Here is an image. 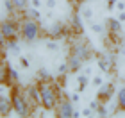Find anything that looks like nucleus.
<instances>
[{"label":"nucleus","instance_id":"1","mask_svg":"<svg viewBox=\"0 0 125 118\" xmlns=\"http://www.w3.org/2000/svg\"><path fill=\"white\" fill-rule=\"evenodd\" d=\"M61 84L55 81H50V82H43V81H38V88H39V93H41V107L47 109V111H54L57 107L59 100L62 97L61 89H59Z\"/></svg>","mask_w":125,"mask_h":118},{"label":"nucleus","instance_id":"2","mask_svg":"<svg viewBox=\"0 0 125 118\" xmlns=\"http://www.w3.org/2000/svg\"><path fill=\"white\" fill-rule=\"evenodd\" d=\"M41 36H43V29H41L39 20H32V18L23 16V20L20 21V38L23 39L25 43L32 45Z\"/></svg>","mask_w":125,"mask_h":118},{"label":"nucleus","instance_id":"3","mask_svg":"<svg viewBox=\"0 0 125 118\" xmlns=\"http://www.w3.org/2000/svg\"><path fill=\"white\" fill-rule=\"evenodd\" d=\"M11 98H13V107L14 113L18 116H31L32 115V107H31V100L25 95V91L20 89V84L11 86Z\"/></svg>","mask_w":125,"mask_h":118},{"label":"nucleus","instance_id":"4","mask_svg":"<svg viewBox=\"0 0 125 118\" xmlns=\"http://www.w3.org/2000/svg\"><path fill=\"white\" fill-rule=\"evenodd\" d=\"M43 34L47 38H54V39H68L70 36H73V31L70 23L64 21H54L47 31H43Z\"/></svg>","mask_w":125,"mask_h":118},{"label":"nucleus","instance_id":"5","mask_svg":"<svg viewBox=\"0 0 125 118\" xmlns=\"http://www.w3.org/2000/svg\"><path fill=\"white\" fill-rule=\"evenodd\" d=\"M0 34L4 39H14L20 36V21L14 16L2 20V27H0Z\"/></svg>","mask_w":125,"mask_h":118},{"label":"nucleus","instance_id":"6","mask_svg":"<svg viewBox=\"0 0 125 118\" xmlns=\"http://www.w3.org/2000/svg\"><path fill=\"white\" fill-rule=\"evenodd\" d=\"M70 54L77 55V57H81L82 61H89V59L93 57V55H96V54H95V50H93V47L89 45L88 39L72 43V47H70Z\"/></svg>","mask_w":125,"mask_h":118},{"label":"nucleus","instance_id":"7","mask_svg":"<svg viewBox=\"0 0 125 118\" xmlns=\"http://www.w3.org/2000/svg\"><path fill=\"white\" fill-rule=\"evenodd\" d=\"M73 113H75V109H73V102L70 100V97H64L62 95L57 107H55V116L59 118H73Z\"/></svg>","mask_w":125,"mask_h":118},{"label":"nucleus","instance_id":"8","mask_svg":"<svg viewBox=\"0 0 125 118\" xmlns=\"http://www.w3.org/2000/svg\"><path fill=\"white\" fill-rule=\"evenodd\" d=\"M116 91V84L109 81V82H104L100 88H96V95H95V98H98L102 104H107L109 100L113 98V95H115Z\"/></svg>","mask_w":125,"mask_h":118},{"label":"nucleus","instance_id":"9","mask_svg":"<svg viewBox=\"0 0 125 118\" xmlns=\"http://www.w3.org/2000/svg\"><path fill=\"white\" fill-rule=\"evenodd\" d=\"M96 64L102 74H111L115 68V57H111V54H96Z\"/></svg>","mask_w":125,"mask_h":118},{"label":"nucleus","instance_id":"10","mask_svg":"<svg viewBox=\"0 0 125 118\" xmlns=\"http://www.w3.org/2000/svg\"><path fill=\"white\" fill-rule=\"evenodd\" d=\"M70 27H72V31H73V36H81V34H84V23H82V16H81V13L77 11V7H75V11L72 13V16H70Z\"/></svg>","mask_w":125,"mask_h":118},{"label":"nucleus","instance_id":"11","mask_svg":"<svg viewBox=\"0 0 125 118\" xmlns=\"http://www.w3.org/2000/svg\"><path fill=\"white\" fill-rule=\"evenodd\" d=\"M25 95L29 97V100L34 106H41V93H39L38 82L36 84H29V86L25 88Z\"/></svg>","mask_w":125,"mask_h":118},{"label":"nucleus","instance_id":"12","mask_svg":"<svg viewBox=\"0 0 125 118\" xmlns=\"http://www.w3.org/2000/svg\"><path fill=\"white\" fill-rule=\"evenodd\" d=\"M11 111H14V107H13V98H11V93H9V95L2 93V95H0V116H7Z\"/></svg>","mask_w":125,"mask_h":118},{"label":"nucleus","instance_id":"13","mask_svg":"<svg viewBox=\"0 0 125 118\" xmlns=\"http://www.w3.org/2000/svg\"><path fill=\"white\" fill-rule=\"evenodd\" d=\"M105 29H107V32L122 36V21L118 20V16H109L105 20Z\"/></svg>","mask_w":125,"mask_h":118},{"label":"nucleus","instance_id":"14","mask_svg":"<svg viewBox=\"0 0 125 118\" xmlns=\"http://www.w3.org/2000/svg\"><path fill=\"white\" fill-rule=\"evenodd\" d=\"M66 63H68V68H70V74H79V70H82L84 61L81 57H77V55H73V54H68Z\"/></svg>","mask_w":125,"mask_h":118},{"label":"nucleus","instance_id":"15","mask_svg":"<svg viewBox=\"0 0 125 118\" xmlns=\"http://www.w3.org/2000/svg\"><path fill=\"white\" fill-rule=\"evenodd\" d=\"M89 84H91L89 75H86V74H79V75H77V91H79V93H84V91L88 89Z\"/></svg>","mask_w":125,"mask_h":118},{"label":"nucleus","instance_id":"16","mask_svg":"<svg viewBox=\"0 0 125 118\" xmlns=\"http://www.w3.org/2000/svg\"><path fill=\"white\" fill-rule=\"evenodd\" d=\"M120 111L125 113V86L120 88V91H118V98H116V113H120Z\"/></svg>","mask_w":125,"mask_h":118},{"label":"nucleus","instance_id":"17","mask_svg":"<svg viewBox=\"0 0 125 118\" xmlns=\"http://www.w3.org/2000/svg\"><path fill=\"white\" fill-rule=\"evenodd\" d=\"M2 48H9L11 52H14V54L20 55V43H18V38H14V39H5V43L2 45Z\"/></svg>","mask_w":125,"mask_h":118},{"label":"nucleus","instance_id":"18","mask_svg":"<svg viewBox=\"0 0 125 118\" xmlns=\"http://www.w3.org/2000/svg\"><path fill=\"white\" fill-rule=\"evenodd\" d=\"M23 13V16H27V18H32V20H41V13H39L38 7H32V5H29L25 11H21Z\"/></svg>","mask_w":125,"mask_h":118},{"label":"nucleus","instance_id":"19","mask_svg":"<svg viewBox=\"0 0 125 118\" xmlns=\"http://www.w3.org/2000/svg\"><path fill=\"white\" fill-rule=\"evenodd\" d=\"M36 77H38V81H43V82H50V81H54V77L50 75V72H48L47 68H39V70H38V74H36Z\"/></svg>","mask_w":125,"mask_h":118},{"label":"nucleus","instance_id":"20","mask_svg":"<svg viewBox=\"0 0 125 118\" xmlns=\"http://www.w3.org/2000/svg\"><path fill=\"white\" fill-rule=\"evenodd\" d=\"M4 9H5V13H7L9 16H14L16 13H18V7L14 5L13 0H4Z\"/></svg>","mask_w":125,"mask_h":118},{"label":"nucleus","instance_id":"21","mask_svg":"<svg viewBox=\"0 0 125 118\" xmlns=\"http://www.w3.org/2000/svg\"><path fill=\"white\" fill-rule=\"evenodd\" d=\"M45 48H47L48 52H57V50H59V43H57V39H54V38H47V41H45Z\"/></svg>","mask_w":125,"mask_h":118},{"label":"nucleus","instance_id":"22","mask_svg":"<svg viewBox=\"0 0 125 118\" xmlns=\"http://www.w3.org/2000/svg\"><path fill=\"white\" fill-rule=\"evenodd\" d=\"M18 61H20V66H21V68H23V70H29L31 68V59L29 57H27V55H18Z\"/></svg>","mask_w":125,"mask_h":118},{"label":"nucleus","instance_id":"23","mask_svg":"<svg viewBox=\"0 0 125 118\" xmlns=\"http://www.w3.org/2000/svg\"><path fill=\"white\" fill-rule=\"evenodd\" d=\"M57 75H70V68H68V63L66 61H62L57 68Z\"/></svg>","mask_w":125,"mask_h":118},{"label":"nucleus","instance_id":"24","mask_svg":"<svg viewBox=\"0 0 125 118\" xmlns=\"http://www.w3.org/2000/svg\"><path fill=\"white\" fill-rule=\"evenodd\" d=\"M89 27H91V31L95 32V34H104V32L107 31L105 25H102V23H91Z\"/></svg>","mask_w":125,"mask_h":118},{"label":"nucleus","instance_id":"25","mask_svg":"<svg viewBox=\"0 0 125 118\" xmlns=\"http://www.w3.org/2000/svg\"><path fill=\"white\" fill-rule=\"evenodd\" d=\"M14 5L18 7V11H25L27 7H29V0H13Z\"/></svg>","mask_w":125,"mask_h":118},{"label":"nucleus","instance_id":"26","mask_svg":"<svg viewBox=\"0 0 125 118\" xmlns=\"http://www.w3.org/2000/svg\"><path fill=\"white\" fill-rule=\"evenodd\" d=\"M104 82H105V81H104V77H102V75H95V77L91 79V84H93L95 88H100Z\"/></svg>","mask_w":125,"mask_h":118},{"label":"nucleus","instance_id":"27","mask_svg":"<svg viewBox=\"0 0 125 118\" xmlns=\"http://www.w3.org/2000/svg\"><path fill=\"white\" fill-rule=\"evenodd\" d=\"M82 16H84V20L91 21V18H93V9H89V7H84V9H82Z\"/></svg>","mask_w":125,"mask_h":118},{"label":"nucleus","instance_id":"28","mask_svg":"<svg viewBox=\"0 0 125 118\" xmlns=\"http://www.w3.org/2000/svg\"><path fill=\"white\" fill-rule=\"evenodd\" d=\"M107 115H109V113H107V109H105V104H100L98 109H96V116H102V118H104V116H107Z\"/></svg>","mask_w":125,"mask_h":118},{"label":"nucleus","instance_id":"29","mask_svg":"<svg viewBox=\"0 0 125 118\" xmlns=\"http://www.w3.org/2000/svg\"><path fill=\"white\" fill-rule=\"evenodd\" d=\"M118 2H120V0H107V2H105V9L107 11H115Z\"/></svg>","mask_w":125,"mask_h":118},{"label":"nucleus","instance_id":"30","mask_svg":"<svg viewBox=\"0 0 125 118\" xmlns=\"http://www.w3.org/2000/svg\"><path fill=\"white\" fill-rule=\"evenodd\" d=\"M68 97H70V100H72L73 104H77L79 100H81V93H79L77 89H75V91H73V93H70V95H68Z\"/></svg>","mask_w":125,"mask_h":118},{"label":"nucleus","instance_id":"31","mask_svg":"<svg viewBox=\"0 0 125 118\" xmlns=\"http://www.w3.org/2000/svg\"><path fill=\"white\" fill-rule=\"evenodd\" d=\"M81 113H82V116H93V115H96L91 107H84V109L81 111Z\"/></svg>","mask_w":125,"mask_h":118},{"label":"nucleus","instance_id":"32","mask_svg":"<svg viewBox=\"0 0 125 118\" xmlns=\"http://www.w3.org/2000/svg\"><path fill=\"white\" fill-rule=\"evenodd\" d=\"M31 5H32V7L41 9V7H43V2H41V0H31Z\"/></svg>","mask_w":125,"mask_h":118},{"label":"nucleus","instance_id":"33","mask_svg":"<svg viewBox=\"0 0 125 118\" xmlns=\"http://www.w3.org/2000/svg\"><path fill=\"white\" fill-rule=\"evenodd\" d=\"M45 5H47L48 9H54L55 5H57V2H55V0H45Z\"/></svg>","mask_w":125,"mask_h":118},{"label":"nucleus","instance_id":"34","mask_svg":"<svg viewBox=\"0 0 125 118\" xmlns=\"http://www.w3.org/2000/svg\"><path fill=\"white\" fill-rule=\"evenodd\" d=\"M118 20H120L122 23L125 21V11H118Z\"/></svg>","mask_w":125,"mask_h":118},{"label":"nucleus","instance_id":"35","mask_svg":"<svg viewBox=\"0 0 125 118\" xmlns=\"http://www.w3.org/2000/svg\"><path fill=\"white\" fill-rule=\"evenodd\" d=\"M116 9H118V11H125V4L122 2V0H120L118 4H116Z\"/></svg>","mask_w":125,"mask_h":118},{"label":"nucleus","instance_id":"36","mask_svg":"<svg viewBox=\"0 0 125 118\" xmlns=\"http://www.w3.org/2000/svg\"><path fill=\"white\" fill-rule=\"evenodd\" d=\"M68 2H72V4H75V7H77V4H82L84 0H68Z\"/></svg>","mask_w":125,"mask_h":118},{"label":"nucleus","instance_id":"37","mask_svg":"<svg viewBox=\"0 0 125 118\" xmlns=\"http://www.w3.org/2000/svg\"><path fill=\"white\" fill-rule=\"evenodd\" d=\"M84 74H86V75H91L93 70H91V68H84Z\"/></svg>","mask_w":125,"mask_h":118},{"label":"nucleus","instance_id":"38","mask_svg":"<svg viewBox=\"0 0 125 118\" xmlns=\"http://www.w3.org/2000/svg\"><path fill=\"white\" fill-rule=\"evenodd\" d=\"M123 48H125V39H123Z\"/></svg>","mask_w":125,"mask_h":118}]
</instances>
